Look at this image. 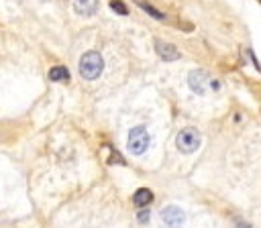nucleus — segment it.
Here are the masks:
<instances>
[{"label":"nucleus","mask_w":261,"mask_h":228,"mask_svg":"<svg viewBox=\"0 0 261 228\" xmlns=\"http://www.w3.org/2000/svg\"><path fill=\"white\" fill-rule=\"evenodd\" d=\"M77 69H80V75L84 77V79H96L100 73H102V69H104V59H102V55L98 53V51H88V53H84L82 55V59H80V63H77Z\"/></svg>","instance_id":"1"},{"label":"nucleus","mask_w":261,"mask_h":228,"mask_svg":"<svg viewBox=\"0 0 261 228\" xmlns=\"http://www.w3.org/2000/svg\"><path fill=\"white\" fill-rule=\"evenodd\" d=\"M202 142V134L194 126H186L175 134V147L181 153H194Z\"/></svg>","instance_id":"2"},{"label":"nucleus","mask_w":261,"mask_h":228,"mask_svg":"<svg viewBox=\"0 0 261 228\" xmlns=\"http://www.w3.org/2000/svg\"><path fill=\"white\" fill-rule=\"evenodd\" d=\"M151 145V136L147 132L145 126H135L128 130V138H126V147L133 155H143Z\"/></svg>","instance_id":"3"},{"label":"nucleus","mask_w":261,"mask_h":228,"mask_svg":"<svg viewBox=\"0 0 261 228\" xmlns=\"http://www.w3.org/2000/svg\"><path fill=\"white\" fill-rule=\"evenodd\" d=\"M161 220L167 228H181L186 222V214L179 206H165L161 210Z\"/></svg>","instance_id":"4"},{"label":"nucleus","mask_w":261,"mask_h":228,"mask_svg":"<svg viewBox=\"0 0 261 228\" xmlns=\"http://www.w3.org/2000/svg\"><path fill=\"white\" fill-rule=\"evenodd\" d=\"M208 83H210L208 71H204V69H192V71H190V75H188V86H190L192 92H196L198 96H204Z\"/></svg>","instance_id":"5"},{"label":"nucleus","mask_w":261,"mask_h":228,"mask_svg":"<svg viewBox=\"0 0 261 228\" xmlns=\"http://www.w3.org/2000/svg\"><path fill=\"white\" fill-rule=\"evenodd\" d=\"M155 51H157V55H159L163 61H175V59H179L177 47L171 45V43H167V41L155 39Z\"/></svg>","instance_id":"6"},{"label":"nucleus","mask_w":261,"mask_h":228,"mask_svg":"<svg viewBox=\"0 0 261 228\" xmlns=\"http://www.w3.org/2000/svg\"><path fill=\"white\" fill-rule=\"evenodd\" d=\"M73 10L82 16H92L98 10V0H73Z\"/></svg>","instance_id":"7"},{"label":"nucleus","mask_w":261,"mask_h":228,"mask_svg":"<svg viewBox=\"0 0 261 228\" xmlns=\"http://www.w3.org/2000/svg\"><path fill=\"white\" fill-rule=\"evenodd\" d=\"M133 202H135V206H139V208H147V206L153 202V193H151V189H147V187L137 189L135 195H133Z\"/></svg>","instance_id":"8"},{"label":"nucleus","mask_w":261,"mask_h":228,"mask_svg":"<svg viewBox=\"0 0 261 228\" xmlns=\"http://www.w3.org/2000/svg\"><path fill=\"white\" fill-rule=\"evenodd\" d=\"M49 79H51V81H67V79H69L67 67H63V65L51 67V69H49Z\"/></svg>","instance_id":"9"},{"label":"nucleus","mask_w":261,"mask_h":228,"mask_svg":"<svg viewBox=\"0 0 261 228\" xmlns=\"http://www.w3.org/2000/svg\"><path fill=\"white\" fill-rule=\"evenodd\" d=\"M137 4H139V6H141V8L145 10V12H147V14H151L153 18H157V20H165V12H161V10L153 8V6L149 4V2H143V0H139Z\"/></svg>","instance_id":"10"},{"label":"nucleus","mask_w":261,"mask_h":228,"mask_svg":"<svg viewBox=\"0 0 261 228\" xmlns=\"http://www.w3.org/2000/svg\"><path fill=\"white\" fill-rule=\"evenodd\" d=\"M110 8L114 10V12H118V14H128V8L124 6V2L122 0H110Z\"/></svg>","instance_id":"11"},{"label":"nucleus","mask_w":261,"mask_h":228,"mask_svg":"<svg viewBox=\"0 0 261 228\" xmlns=\"http://www.w3.org/2000/svg\"><path fill=\"white\" fill-rule=\"evenodd\" d=\"M149 218H151V214H149V210H141L139 212V222H149Z\"/></svg>","instance_id":"12"}]
</instances>
